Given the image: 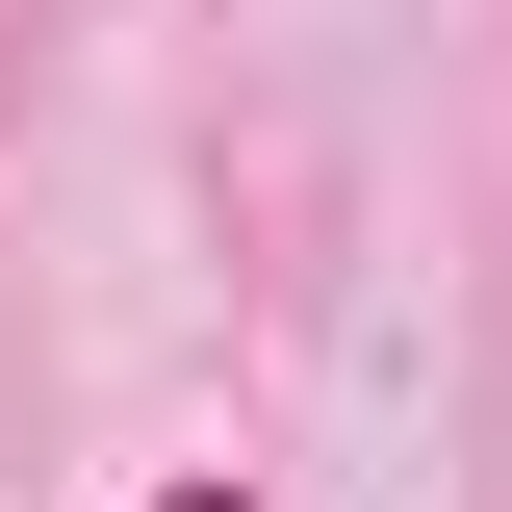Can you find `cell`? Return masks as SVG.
Wrapping results in <instances>:
<instances>
[{
  "instance_id": "6da1fadb",
  "label": "cell",
  "mask_w": 512,
  "mask_h": 512,
  "mask_svg": "<svg viewBox=\"0 0 512 512\" xmlns=\"http://www.w3.org/2000/svg\"><path fill=\"white\" fill-rule=\"evenodd\" d=\"M154 512H256V487H231V461H180V487H154Z\"/></svg>"
}]
</instances>
